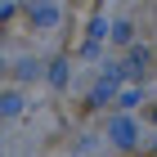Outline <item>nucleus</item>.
I'll list each match as a JSON object with an SVG mask.
<instances>
[{"label": "nucleus", "mask_w": 157, "mask_h": 157, "mask_svg": "<svg viewBox=\"0 0 157 157\" xmlns=\"http://www.w3.org/2000/svg\"><path fill=\"white\" fill-rule=\"evenodd\" d=\"M18 103H23V99H18V94H5V99H0V112L9 117V112H18Z\"/></svg>", "instance_id": "1"}]
</instances>
